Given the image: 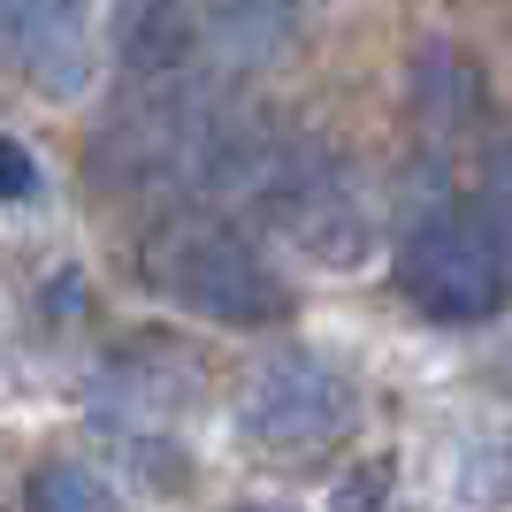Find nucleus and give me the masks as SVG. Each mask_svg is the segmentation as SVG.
I'll list each match as a JSON object with an SVG mask.
<instances>
[{
    "instance_id": "20e7f679",
    "label": "nucleus",
    "mask_w": 512,
    "mask_h": 512,
    "mask_svg": "<svg viewBox=\"0 0 512 512\" xmlns=\"http://www.w3.org/2000/svg\"><path fill=\"white\" fill-rule=\"evenodd\" d=\"M360 421V390L337 360H283L245 398V428L260 444H337Z\"/></svg>"
},
{
    "instance_id": "6e6552de",
    "label": "nucleus",
    "mask_w": 512,
    "mask_h": 512,
    "mask_svg": "<svg viewBox=\"0 0 512 512\" xmlns=\"http://www.w3.org/2000/svg\"><path fill=\"white\" fill-rule=\"evenodd\" d=\"M482 214H490L497 245H505V268H512V138H497L490 146V169H482Z\"/></svg>"
},
{
    "instance_id": "9d476101",
    "label": "nucleus",
    "mask_w": 512,
    "mask_h": 512,
    "mask_svg": "<svg viewBox=\"0 0 512 512\" xmlns=\"http://www.w3.org/2000/svg\"><path fill=\"white\" fill-rule=\"evenodd\" d=\"M245 512H283V505H245Z\"/></svg>"
},
{
    "instance_id": "7ed1b4c3",
    "label": "nucleus",
    "mask_w": 512,
    "mask_h": 512,
    "mask_svg": "<svg viewBox=\"0 0 512 512\" xmlns=\"http://www.w3.org/2000/svg\"><path fill=\"white\" fill-rule=\"evenodd\" d=\"M398 291L421 306L428 321H451V329H474L490 321L497 306L512 299V268H505V245H497L482 199H436L406 222L398 237Z\"/></svg>"
},
{
    "instance_id": "423d86ee",
    "label": "nucleus",
    "mask_w": 512,
    "mask_h": 512,
    "mask_svg": "<svg viewBox=\"0 0 512 512\" xmlns=\"http://www.w3.org/2000/svg\"><path fill=\"white\" fill-rule=\"evenodd\" d=\"M314 0H199V69L207 77H245L299 46Z\"/></svg>"
},
{
    "instance_id": "f257e3e1",
    "label": "nucleus",
    "mask_w": 512,
    "mask_h": 512,
    "mask_svg": "<svg viewBox=\"0 0 512 512\" xmlns=\"http://www.w3.org/2000/svg\"><path fill=\"white\" fill-rule=\"evenodd\" d=\"M199 199L222 214H253L268 237H283L291 253L321 260V268H360L375 253L367 176L329 138L283 123V115H260V107H237Z\"/></svg>"
},
{
    "instance_id": "f03ea898",
    "label": "nucleus",
    "mask_w": 512,
    "mask_h": 512,
    "mask_svg": "<svg viewBox=\"0 0 512 512\" xmlns=\"http://www.w3.org/2000/svg\"><path fill=\"white\" fill-rule=\"evenodd\" d=\"M138 276H146V291H161L169 306L214 321V329H268L291 306L253 230L207 199H176L153 214L138 237Z\"/></svg>"
},
{
    "instance_id": "39448f33",
    "label": "nucleus",
    "mask_w": 512,
    "mask_h": 512,
    "mask_svg": "<svg viewBox=\"0 0 512 512\" xmlns=\"http://www.w3.org/2000/svg\"><path fill=\"white\" fill-rule=\"evenodd\" d=\"M0 54L31 69L46 92H85L100 69V39H92L85 0H0Z\"/></svg>"
},
{
    "instance_id": "1a4fd4ad",
    "label": "nucleus",
    "mask_w": 512,
    "mask_h": 512,
    "mask_svg": "<svg viewBox=\"0 0 512 512\" xmlns=\"http://www.w3.org/2000/svg\"><path fill=\"white\" fill-rule=\"evenodd\" d=\"M0 199H39V161L23 153V138H0Z\"/></svg>"
},
{
    "instance_id": "0eeeda50",
    "label": "nucleus",
    "mask_w": 512,
    "mask_h": 512,
    "mask_svg": "<svg viewBox=\"0 0 512 512\" xmlns=\"http://www.w3.org/2000/svg\"><path fill=\"white\" fill-rule=\"evenodd\" d=\"M31 512H115V490H107L92 467H39L31 474Z\"/></svg>"
}]
</instances>
